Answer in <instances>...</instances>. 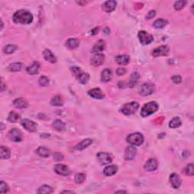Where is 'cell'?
Wrapping results in <instances>:
<instances>
[{
	"mask_svg": "<svg viewBox=\"0 0 194 194\" xmlns=\"http://www.w3.org/2000/svg\"><path fill=\"white\" fill-rule=\"evenodd\" d=\"M33 15L27 10H18L13 15V21L16 24H29L33 21Z\"/></svg>",
	"mask_w": 194,
	"mask_h": 194,
	"instance_id": "obj_1",
	"label": "cell"
},
{
	"mask_svg": "<svg viewBox=\"0 0 194 194\" xmlns=\"http://www.w3.org/2000/svg\"><path fill=\"white\" fill-rule=\"evenodd\" d=\"M159 106L156 102H149L146 103V105L143 106L141 110L140 115L142 117H148L152 114H154L155 111H158Z\"/></svg>",
	"mask_w": 194,
	"mask_h": 194,
	"instance_id": "obj_2",
	"label": "cell"
},
{
	"mask_svg": "<svg viewBox=\"0 0 194 194\" xmlns=\"http://www.w3.org/2000/svg\"><path fill=\"white\" fill-rule=\"evenodd\" d=\"M140 107L139 103L137 102H131L126 103L121 109V112L125 115H131L137 111Z\"/></svg>",
	"mask_w": 194,
	"mask_h": 194,
	"instance_id": "obj_3",
	"label": "cell"
},
{
	"mask_svg": "<svg viewBox=\"0 0 194 194\" xmlns=\"http://www.w3.org/2000/svg\"><path fill=\"white\" fill-rule=\"evenodd\" d=\"M127 142L132 146H140L144 142V137L140 133H134L127 136Z\"/></svg>",
	"mask_w": 194,
	"mask_h": 194,
	"instance_id": "obj_4",
	"label": "cell"
},
{
	"mask_svg": "<svg viewBox=\"0 0 194 194\" xmlns=\"http://www.w3.org/2000/svg\"><path fill=\"white\" fill-rule=\"evenodd\" d=\"M155 90V87L153 84H151V83H143L140 87L139 89V93L140 94L141 96H143V97H146V96L151 95V94L153 93Z\"/></svg>",
	"mask_w": 194,
	"mask_h": 194,
	"instance_id": "obj_5",
	"label": "cell"
},
{
	"mask_svg": "<svg viewBox=\"0 0 194 194\" xmlns=\"http://www.w3.org/2000/svg\"><path fill=\"white\" fill-rule=\"evenodd\" d=\"M138 37L143 45H148L153 41V36L144 31H141L138 33Z\"/></svg>",
	"mask_w": 194,
	"mask_h": 194,
	"instance_id": "obj_6",
	"label": "cell"
},
{
	"mask_svg": "<svg viewBox=\"0 0 194 194\" xmlns=\"http://www.w3.org/2000/svg\"><path fill=\"white\" fill-rule=\"evenodd\" d=\"M8 138L14 142H21L23 139V134L19 129L13 128L8 132Z\"/></svg>",
	"mask_w": 194,
	"mask_h": 194,
	"instance_id": "obj_7",
	"label": "cell"
},
{
	"mask_svg": "<svg viewBox=\"0 0 194 194\" xmlns=\"http://www.w3.org/2000/svg\"><path fill=\"white\" fill-rule=\"evenodd\" d=\"M169 52H170V49L168 46H160L153 50L152 55L154 57L167 56Z\"/></svg>",
	"mask_w": 194,
	"mask_h": 194,
	"instance_id": "obj_8",
	"label": "cell"
},
{
	"mask_svg": "<svg viewBox=\"0 0 194 194\" xmlns=\"http://www.w3.org/2000/svg\"><path fill=\"white\" fill-rule=\"evenodd\" d=\"M21 125L27 131L34 133L37 130V125L33 121L29 119H24L21 121Z\"/></svg>",
	"mask_w": 194,
	"mask_h": 194,
	"instance_id": "obj_9",
	"label": "cell"
},
{
	"mask_svg": "<svg viewBox=\"0 0 194 194\" xmlns=\"http://www.w3.org/2000/svg\"><path fill=\"white\" fill-rule=\"evenodd\" d=\"M97 159L101 165H109L112 162V158L109 153H99L97 155Z\"/></svg>",
	"mask_w": 194,
	"mask_h": 194,
	"instance_id": "obj_10",
	"label": "cell"
},
{
	"mask_svg": "<svg viewBox=\"0 0 194 194\" xmlns=\"http://www.w3.org/2000/svg\"><path fill=\"white\" fill-rule=\"evenodd\" d=\"M105 61V55L102 53L95 54L90 59V64L93 67H98L103 64Z\"/></svg>",
	"mask_w": 194,
	"mask_h": 194,
	"instance_id": "obj_11",
	"label": "cell"
},
{
	"mask_svg": "<svg viewBox=\"0 0 194 194\" xmlns=\"http://www.w3.org/2000/svg\"><path fill=\"white\" fill-rule=\"evenodd\" d=\"M54 170L58 174L62 176H69L71 174V171L69 167L66 165H62V164H58L54 167Z\"/></svg>",
	"mask_w": 194,
	"mask_h": 194,
	"instance_id": "obj_12",
	"label": "cell"
},
{
	"mask_svg": "<svg viewBox=\"0 0 194 194\" xmlns=\"http://www.w3.org/2000/svg\"><path fill=\"white\" fill-rule=\"evenodd\" d=\"M159 163L156 159H149L144 165V169L147 171H154L158 168Z\"/></svg>",
	"mask_w": 194,
	"mask_h": 194,
	"instance_id": "obj_13",
	"label": "cell"
},
{
	"mask_svg": "<svg viewBox=\"0 0 194 194\" xmlns=\"http://www.w3.org/2000/svg\"><path fill=\"white\" fill-rule=\"evenodd\" d=\"M117 6V2L114 1V0H110V1L105 2L102 4V8L104 12H107V13H110L112 12L115 9Z\"/></svg>",
	"mask_w": 194,
	"mask_h": 194,
	"instance_id": "obj_14",
	"label": "cell"
},
{
	"mask_svg": "<svg viewBox=\"0 0 194 194\" xmlns=\"http://www.w3.org/2000/svg\"><path fill=\"white\" fill-rule=\"evenodd\" d=\"M136 155H137V149L134 147V146H129L126 148L125 149V160H132L135 158Z\"/></svg>",
	"mask_w": 194,
	"mask_h": 194,
	"instance_id": "obj_15",
	"label": "cell"
},
{
	"mask_svg": "<svg viewBox=\"0 0 194 194\" xmlns=\"http://www.w3.org/2000/svg\"><path fill=\"white\" fill-rule=\"evenodd\" d=\"M169 181H170V183L173 188L178 189L181 187V180L179 176H178V174H176V173H173V174H171L170 177H169Z\"/></svg>",
	"mask_w": 194,
	"mask_h": 194,
	"instance_id": "obj_16",
	"label": "cell"
},
{
	"mask_svg": "<svg viewBox=\"0 0 194 194\" xmlns=\"http://www.w3.org/2000/svg\"><path fill=\"white\" fill-rule=\"evenodd\" d=\"M88 94L93 99H101L105 97V94L103 93L101 89L99 88H93L88 91Z\"/></svg>",
	"mask_w": 194,
	"mask_h": 194,
	"instance_id": "obj_17",
	"label": "cell"
},
{
	"mask_svg": "<svg viewBox=\"0 0 194 194\" xmlns=\"http://www.w3.org/2000/svg\"><path fill=\"white\" fill-rule=\"evenodd\" d=\"M13 104L15 107L20 109H26L28 106V102L24 98H18V99H15L13 102Z\"/></svg>",
	"mask_w": 194,
	"mask_h": 194,
	"instance_id": "obj_18",
	"label": "cell"
},
{
	"mask_svg": "<svg viewBox=\"0 0 194 194\" xmlns=\"http://www.w3.org/2000/svg\"><path fill=\"white\" fill-rule=\"evenodd\" d=\"M40 63L38 62H34L32 64L28 66L27 69V73L31 75H34V74H37L39 73L40 71Z\"/></svg>",
	"mask_w": 194,
	"mask_h": 194,
	"instance_id": "obj_19",
	"label": "cell"
},
{
	"mask_svg": "<svg viewBox=\"0 0 194 194\" xmlns=\"http://www.w3.org/2000/svg\"><path fill=\"white\" fill-rule=\"evenodd\" d=\"M117 171H118V167L115 165H111L105 168V169L103 170V174L107 177H109V176H112L116 174Z\"/></svg>",
	"mask_w": 194,
	"mask_h": 194,
	"instance_id": "obj_20",
	"label": "cell"
},
{
	"mask_svg": "<svg viewBox=\"0 0 194 194\" xmlns=\"http://www.w3.org/2000/svg\"><path fill=\"white\" fill-rule=\"evenodd\" d=\"M115 61L119 65H127L130 62V57L127 55H118L115 58Z\"/></svg>",
	"mask_w": 194,
	"mask_h": 194,
	"instance_id": "obj_21",
	"label": "cell"
},
{
	"mask_svg": "<svg viewBox=\"0 0 194 194\" xmlns=\"http://www.w3.org/2000/svg\"><path fill=\"white\" fill-rule=\"evenodd\" d=\"M105 47H106V45H105V42L103 41L102 40H99V41L94 45V46L92 47V52L95 54L100 53L101 52H102L103 50H105Z\"/></svg>",
	"mask_w": 194,
	"mask_h": 194,
	"instance_id": "obj_22",
	"label": "cell"
},
{
	"mask_svg": "<svg viewBox=\"0 0 194 194\" xmlns=\"http://www.w3.org/2000/svg\"><path fill=\"white\" fill-rule=\"evenodd\" d=\"M112 78V73L110 69H105L102 71V74H101V80L102 82L104 83H107V82L110 81Z\"/></svg>",
	"mask_w": 194,
	"mask_h": 194,
	"instance_id": "obj_23",
	"label": "cell"
},
{
	"mask_svg": "<svg viewBox=\"0 0 194 194\" xmlns=\"http://www.w3.org/2000/svg\"><path fill=\"white\" fill-rule=\"evenodd\" d=\"M92 143V140L91 139H85L83 140H82L81 142L78 143L77 146H75L74 149L76 150H83L84 149L87 148L89 146H90Z\"/></svg>",
	"mask_w": 194,
	"mask_h": 194,
	"instance_id": "obj_24",
	"label": "cell"
},
{
	"mask_svg": "<svg viewBox=\"0 0 194 194\" xmlns=\"http://www.w3.org/2000/svg\"><path fill=\"white\" fill-rule=\"evenodd\" d=\"M43 57L46 59L47 62H50L51 63H55L57 62L56 57L54 55V54L50 51V50H45L43 51Z\"/></svg>",
	"mask_w": 194,
	"mask_h": 194,
	"instance_id": "obj_25",
	"label": "cell"
},
{
	"mask_svg": "<svg viewBox=\"0 0 194 194\" xmlns=\"http://www.w3.org/2000/svg\"><path fill=\"white\" fill-rule=\"evenodd\" d=\"M52 127L58 131H63V130H65V124L62 121L59 119L54 121L53 123H52Z\"/></svg>",
	"mask_w": 194,
	"mask_h": 194,
	"instance_id": "obj_26",
	"label": "cell"
},
{
	"mask_svg": "<svg viewBox=\"0 0 194 194\" xmlns=\"http://www.w3.org/2000/svg\"><path fill=\"white\" fill-rule=\"evenodd\" d=\"M0 156L2 159H8L11 156V151L8 147L4 146H1V151H0Z\"/></svg>",
	"mask_w": 194,
	"mask_h": 194,
	"instance_id": "obj_27",
	"label": "cell"
},
{
	"mask_svg": "<svg viewBox=\"0 0 194 194\" xmlns=\"http://www.w3.org/2000/svg\"><path fill=\"white\" fill-rule=\"evenodd\" d=\"M80 44L79 40L78 39H74V38H71V39H69L67 40L66 42V46L70 50H74V49L78 47Z\"/></svg>",
	"mask_w": 194,
	"mask_h": 194,
	"instance_id": "obj_28",
	"label": "cell"
},
{
	"mask_svg": "<svg viewBox=\"0 0 194 194\" xmlns=\"http://www.w3.org/2000/svg\"><path fill=\"white\" fill-rule=\"evenodd\" d=\"M36 152L40 156L43 157V158H47L50 155V150L46 147H43V146H40L36 149Z\"/></svg>",
	"mask_w": 194,
	"mask_h": 194,
	"instance_id": "obj_29",
	"label": "cell"
},
{
	"mask_svg": "<svg viewBox=\"0 0 194 194\" xmlns=\"http://www.w3.org/2000/svg\"><path fill=\"white\" fill-rule=\"evenodd\" d=\"M52 192H53V188L49 185H43L37 190V193L39 194H50Z\"/></svg>",
	"mask_w": 194,
	"mask_h": 194,
	"instance_id": "obj_30",
	"label": "cell"
},
{
	"mask_svg": "<svg viewBox=\"0 0 194 194\" xmlns=\"http://www.w3.org/2000/svg\"><path fill=\"white\" fill-rule=\"evenodd\" d=\"M140 78V75L138 72H134L130 76V82H129V85L130 87H134L137 85L138 80H139Z\"/></svg>",
	"mask_w": 194,
	"mask_h": 194,
	"instance_id": "obj_31",
	"label": "cell"
},
{
	"mask_svg": "<svg viewBox=\"0 0 194 194\" xmlns=\"http://www.w3.org/2000/svg\"><path fill=\"white\" fill-rule=\"evenodd\" d=\"M20 118H21V116L18 113L12 111L9 113V115H8V118H7V120H8L9 122H12V123H16V122H17L19 120H20Z\"/></svg>",
	"mask_w": 194,
	"mask_h": 194,
	"instance_id": "obj_32",
	"label": "cell"
},
{
	"mask_svg": "<svg viewBox=\"0 0 194 194\" xmlns=\"http://www.w3.org/2000/svg\"><path fill=\"white\" fill-rule=\"evenodd\" d=\"M22 69V64L20 62H15L10 64L8 65V71L11 72H17V71H20Z\"/></svg>",
	"mask_w": 194,
	"mask_h": 194,
	"instance_id": "obj_33",
	"label": "cell"
},
{
	"mask_svg": "<svg viewBox=\"0 0 194 194\" xmlns=\"http://www.w3.org/2000/svg\"><path fill=\"white\" fill-rule=\"evenodd\" d=\"M77 79H78V81L81 84H86V83H88L89 80H90V75H89V74H87V73L82 71L81 74L78 76V78Z\"/></svg>",
	"mask_w": 194,
	"mask_h": 194,
	"instance_id": "obj_34",
	"label": "cell"
},
{
	"mask_svg": "<svg viewBox=\"0 0 194 194\" xmlns=\"http://www.w3.org/2000/svg\"><path fill=\"white\" fill-rule=\"evenodd\" d=\"M181 125H182V122H181V120L178 117H175V118H172L171 121L169 122V127L171 128H177V127H181Z\"/></svg>",
	"mask_w": 194,
	"mask_h": 194,
	"instance_id": "obj_35",
	"label": "cell"
},
{
	"mask_svg": "<svg viewBox=\"0 0 194 194\" xmlns=\"http://www.w3.org/2000/svg\"><path fill=\"white\" fill-rule=\"evenodd\" d=\"M50 103L54 106H63L64 102H63V99L61 96H55L52 98Z\"/></svg>",
	"mask_w": 194,
	"mask_h": 194,
	"instance_id": "obj_36",
	"label": "cell"
},
{
	"mask_svg": "<svg viewBox=\"0 0 194 194\" xmlns=\"http://www.w3.org/2000/svg\"><path fill=\"white\" fill-rule=\"evenodd\" d=\"M167 21L164 20V19H158L153 23V26H154L155 28L157 29H161L163 28L164 27H165V25L167 24Z\"/></svg>",
	"mask_w": 194,
	"mask_h": 194,
	"instance_id": "obj_37",
	"label": "cell"
},
{
	"mask_svg": "<svg viewBox=\"0 0 194 194\" xmlns=\"http://www.w3.org/2000/svg\"><path fill=\"white\" fill-rule=\"evenodd\" d=\"M86 179V174H83V173H78L75 174L74 181L77 183H82L84 182Z\"/></svg>",
	"mask_w": 194,
	"mask_h": 194,
	"instance_id": "obj_38",
	"label": "cell"
},
{
	"mask_svg": "<svg viewBox=\"0 0 194 194\" xmlns=\"http://www.w3.org/2000/svg\"><path fill=\"white\" fill-rule=\"evenodd\" d=\"M186 3H187V2L184 1V0H179V1L175 2L174 4V9L177 10V11H179V10L182 9L183 7L185 6Z\"/></svg>",
	"mask_w": 194,
	"mask_h": 194,
	"instance_id": "obj_39",
	"label": "cell"
},
{
	"mask_svg": "<svg viewBox=\"0 0 194 194\" xmlns=\"http://www.w3.org/2000/svg\"><path fill=\"white\" fill-rule=\"evenodd\" d=\"M17 50V46L15 45H8L5 47L4 52L6 54H12L14 53Z\"/></svg>",
	"mask_w": 194,
	"mask_h": 194,
	"instance_id": "obj_40",
	"label": "cell"
},
{
	"mask_svg": "<svg viewBox=\"0 0 194 194\" xmlns=\"http://www.w3.org/2000/svg\"><path fill=\"white\" fill-rule=\"evenodd\" d=\"M185 173L188 176H193L194 174V166L193 163H190L185 168Z\"/></svg>",
	"mask_w": 194,
	"mask_h": 194,
	"instance_id": "obj_41",
	"label": "cell"
},
{
	"mask_svg": "<svg viewBox=\"0 0 194 194\" xmlns=\"http://www.w3.org/2000/svg\"><path fill=\"white\" fill-rule=\"evenodd\" d=\"M39 84L41 87H47V86L50 84V80L46 76L40 77L39 79Z\"/></svg>",
	"mask_w": 194,
	"mask_h": 194,
	"instance_id": "obj_42",
	"label": "cell"
},
{
	"mask_svg": "<svg viewBox=\"0 0 194 194\" xmlns=\"http://www.w3.org/2000/svg\"><path fill=\"white\" fill-rule=\"evenodd\" d=\"M8 191H9L8 186L4 181H2L1 183H0V192H1V193H6Z\"/></svg>",
	"mask_w": 194,
	"mask_h": 194,
	"instance_id": "obj_43",
	"label": "cell"
},
{
	"mask_svg": "<svg viewBox=\"0 0 194 194\" xmlns=\"http://www.w3.org/2000/svg\"><path fill=\"white\" fill-rule=\"evenodd\" d=\"M71 71H72V74H74V76L76 78H78V76H79V75L82 73L81 69H80V68L77 67V66H74V67H71Z\"/></svg>",
	"mask_w": 194,
	"mask_h": 194,
	"instance_id": "obj_44",
	"label": "cell"
},
{
	"mask_svg": "<svg viewBox=\"0 0 194 194\" xmlns=\"http://www.w3.org/2000/svg\"><path fill=\"white\" fill-rule=\"evenodd\" d=\"M53 159L54 160L57 161V162H60V161H62L64 159V156L60 153H55L53 154Z\"/></svg>",
	"mask_w": 194,
	"mask_h": 194,
	"instance_id": "obj_45",
	"label": "cell"
},
{
	"mask_svg": "<svg viewBox=\"0 0 194 194\" xmlns=\"http://www.w3.org/2000/svg\"><path fill=\"white\" fill-rule=\"evenodd\" d=\"M171 80L173 81V83L177 84V83H181V81H182V78H181V77L179 76V75H174V76H173L172 78H171Z\"/></svg>",
	"mask_w": 194,
	"mask_h": 194,
	"instance_id": "obj_46",
	"label": "cell"
},
{
	"mask_svg": "<svg viewBox=\"0 0 194 194\" xmlns=\"http://www.w3.org/2000/svg\"><path fill=\"white\" fill-rule=\"evenodd\" d=\"M155 15H156V12H155V10H153V11L149 12L148 15H146V19L153 18V17H154L155 16Z\"/></svg>",
	"mask_w": 194,
	"mask_h": 194,
	"instance_id": "obj_47",
	"label": "cell"
},
{
	"mask_svg": "<svg viewBox=\"0 0 194 194\" xmlns=\"http://www.w3.org/2000/svg\"><path fill=\"white\" fill-rule=\"evenodd\" d=\"M116 73H117V74L118 75V76H121V75H124L125 74L126 70L124 69V68H119V69H117Z\"/></svg>",
	"mask_w": 194,
	"mask_h": 194,
	"instance_id": "obj_48",
	"label": "cell"
},
{
	"mask_svg": "<svg viewBox=\"0 0 194 194\" xmlns=\"http://www.w3.org/2000/svg\"><path fill=\"white\" fill-rule=\"evenodd\" d=\"M98 32H99V27H96V28L92 29L91 31V34L95 35V34H98Z\"/></svg>",
	"mask_w": 194,
	"mask_h": 194,
	"instance_id": "obj_49",
	"label": "cell"
},
{
	"mask_svg": "<svg viewBox=\"0 0 194 194\" xmlns=\"http://www.w3.org/2000/svg\"><path fill=\"white\" fill-rule=\"evenodd\" d=\"M62 193H74V191H69V190H64V191L62 192Z\"/></svg>",
	"mask_w": 194,
	"mask_h": 194,
	"instance_id": "obj_50",
	"label": "cell"
},
{
	"mask_svg": "<svg viewBox=\"0 0 194 194\" xmlns=\"http://www.w3.org/2000/svg\"><path fill=\"white\" fill-rule=\"evenodd\" d=\"M116 193H127V191H123V190H119V191H117Z\"/></svg>",
	"mask_w": 194,
	"mask_h": 194,
	"instance_id": "obj_51",
	"label": "cell"
}]
</instances>
